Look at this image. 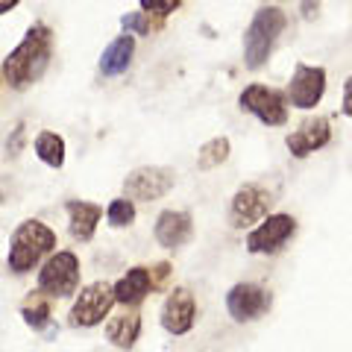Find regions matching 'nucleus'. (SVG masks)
Instances as JSON below:
<instances>
[{"label": "nucleus", "mask_w": 352, "mask_h": 352, "mask_svg": "<svg viewBox=\"0 0 352 352\" xmlns=\"http://www.w3.org/2000/svg\"><path fill=\"white\" fill-rule=\"evenodd\" d=\"M50 56H53V30L38 21V24H32L24 32L18 47L3 59L0 74H3L6 85H12L15 91H27L30 85H36L44 76Z\"/></svg>", "instance_id": "f257e3e1"}, {"label": "nucleus", "mask_w": 352, "mask_h": 352, "mask_svg": "<svg viewBox=\"0 0 352 352\" xmlns=\"http://www.w3.org/2000/svg\"><path fill=\"white\" fill-rule=\"evenodd\" d=\"M285 27H288V15L279 6H261L252 15L250 27L244 32V68L247 71H261L267 65Z\"/></svg>", "instance_id": "f03ea898"}, {"label": "nucleus", "mask_w": 352, "mask_h": 352, "mask_svg": "<svg viewBox=\"0 0 352 352\" xmlns=\"http://www.w3.org/2000/svg\"><path fill=\"white\" fill-rule=\"evenodd\" d=\"M53 250H56V232L47 223L30 217L24 223H18L12 238H9V270L18 273V276L30 273L44 256H53Z\"/></svg>", "instance_id": "7ed1b4c3"}, {"label": "nucleus", "mask_w": 352, "mask_h": 352, "mask_svg": "<svg viewBox=\"0 0 352 352\" xmlns=\"http://www.w3.org/2000/svg\"><path fill=\"white\" fill-rule=\"evenodd\" d=\"M238 106H241V112L258 118L264 126H285L288 124V112H291L288 94H282L279 88L261 85V82L247 85L238 94Z\"/></svg>", "instance_id": "20e7f679"}, {"label": "nucleus", "mask_w": 352, "mask_h": 352, "mask_svg": "<svg viewBox=\"0 0 352 352\" xmlns=\"http://www.w3.org/2000/svg\"><path fill=\"white\" fill-rule=\"evenodd\" d=\"M76 288H80V258L71 250L53 252L38 270V291L53 300H65L76 294Z\"/></svg>", "instance_id": "39448f33"}, {"label": "nucleus", "mask_w": 352, "mask_h": 352, "mask_svg": "<svg viewBox=\"0 0 352 352\" xmlns=\"http://www.w3.org/2000/svg\"><path fill=\"white\" fill-rule=\"evenodd\" d=\"M115 302L118 300H115V285L112 282H91L76 294V300L71 305V314H68V323L74 329H94L109 317Z\"/></svg>", "instance_id": "423d86ee"}, {"label": "nucleus", "mask_w": 352, "mask_h": 352, "mask_svg": "<svg viewBox=\"0 0 352 352\" xmlns=\"http://www.w3.org/2000/svg\"><path fill=\"white\" fill-rule=\"evenodd\" d=\"M296 235V217L294 214H267L247 232V252L252 256H276L288 247V241Z\"/></svg>", "instance_id": "0eeeda50"}, {"label": "nucleus", "mask_w": 352, "mask_h": 352, "mask_svg": "<svg viewBox=\"0 0 352 352\" xmlns=\"http://www.w3.org/2000/svg\"><path fill=\"white\" fill-rule=\"evenodd\" d=\"M273 308V294L258 282H238L226 291V311L235 323H256Z\"/></svg>", "instance_id": "6e6552de"}, {"label": "nucleus", "mask_w": 352, "mask_h": 352, "mask_svg": "<svg viewBox=\"0 0 352 352\" xmlns=\"http://www.w3.org/2000/svg\"><path fill=\"white\" fill-rule=\"evenodd\" d=\"M326 85H329V74L323 65L296 62L291 82H288V103L294 109H300V112H311V109H317V103L323 100Z\"/></svg>", "instance_id": "1a4fd4ad"}, {"label": "nucleus", "mask_w": 352, "mask_h": 352, "mask_svg": "<svg viewBox=\"0 0 352 352\" xmlns=\"http://www.w3.org/2000/svg\"><path fill=\"white\" fill-rule=\"evenodd\" d=\"M270 206H273V197L264 185H256V182L241 185L232 197V203H229V223L235 229H252L270 214Z\"/></svg>", "instance_id": "9d476101"}, {"label": "nucleus", "mask_w": 352, "mask_h": 352, "mask_svg": "<svg viewBox=\"0 0 352 352\" xmlns=\"http://www.w3.org/2000/svg\"><path fill=\"white\" fill-rule=\"evenodd\" d=\"M176 185V173L162 164H147V168H135L126 179H124V194L132 203H153L162 200L164 194Z\"/></svg>", "instance_id": "9b49d317"}, {"label": "nucleus", "mask_w": 352, "mask_h": 352, "mask_svg": "<svg viewBox=\"0 0 352 352\" xmlns=\"http://www.w3.org/2000/svg\"><path fill=\"white\" fill-rule=\"evenodd\" d=\"M197 323V300L188 288H176L162 305V329L170 335H188Z\"/></svg>", "instance_id": "f8f14e48"}, {"label": "nucleus", "mask_w": 352, "mask_h": 352, "mask_svg": "<svg viewBox=\"0 0 352 352\" xmlns=\"http://www.w3.org/2000/svg\"><path fill=\"white\" fill-rule=\"evenodd\" d=\"M329 141H332V124H329V118H308L285 138V144H288L291 156L308 159L311 153L323 150Z\"/></svg>", "instance_id": "ddd939ff"}, {"label": "nucleus", "mask_w": 352, "mask_h": 352, "mask_svg": "<svg viewBox=\"0 0 352 352\" xmlns=\"http://www.w3.org/2000/svg\"><path fill=\"white\" fill-rule=\"evenodd\" d=\"M153 235H156L159 247L179 250L194 238V217L188 212H182V208H164V212L156 217Z\"/></svg>", "instance_id": "4468645a"}, {"label": "nucleus", "mask_w": 352, "mask_h": 352, "mask_svg": "<svg viewBox=\"0 0 352 352\" xmlns=\"http://www.w3.org/2000/svg\"><path fill=\"white\" fill-rule=\"evenodd\" d=\"M150 291H156L150 267H129L124 276L115 282V300L126 308L141 305L150 296Z\"/></svg>", "instance_id": "2eb2a0df"}, {"label": "nucleus", "mask_w": 352, "mask_h": 352, "mask_svg": "<svg viewBox=\"0 0 352 352\" xmlns=\"http://www.w3.org/2000/svg\"><path fill=\"white\" fill-rule=\"evenodd\" d=\"M132 56H135V36H118L106 44V50L100 53V74L103 76H120L129 71Z\"/></svg>", "instance_id": "dca6fc26"}, {"label": "nucleus", "mask_w": 352, "mask_h": 352, "mask_svg": "<svg viewBox=\"0 0 352 352\" xmlns=\"http://www.w3.org/2000/svg\"><path fill=\"white\" fill-rule=\"evenodd\" d=\"M68 229L76 241H91L97 232V223L103 217V208L97 203H85V200H71L68 206Z\"/></svg>", "instance_id": "f3484780"}, {"label": "nucleus", "mask_w": 352, "mask_h": 352, "mask_svg": "<svg viewBox=\"0 0 352 352\" xmlns=\"http://www.w3.org/2000/svg\"><path fill=\"white\" fill-rule=\"evenodd\" d=\"M138 335H141V314L135 311V308H129V311H124V314L109 317L106 338H109V344L112 346L132 349L135 346V340H138Z\"/></svg>", "instance_id": "a211bd4d"}, {"label": "nucleus", "mask_w": 352, "mask_h": 352, "mask_svg": "<svg viewBox=\"0 0 352 352\" xmlns=\"http://www.w3.org/2000/svg\"><path fill=\"white\" fill-rule=\"evenodd\" d=\"M36 156L47 164V168L59 170L65 164V141L56 132H38L36 135Z\"/></svg>", "instance_id": "6ab92c4d"}, {"label": "nucleus", "mask_w": 352, "mask_h": 352, "mask_svg": "<svg viewBox=\"0 0 352 352\" xmlns=\"http://www.w3.org/2000/svg\"><path fill=\"white\" fill-rule=\"evenodd\" d=\"M229 150H232V144H229L226 135H217L212 141H206V144L200 147V153H197V168H200V170L220 168V164L229 159Z\"/></svg>", "instance_id": "aec40b11"}, {"label": "nucleus", "mask_w": 352, "mask_h": 352, "mask_svg": "<svg viewBox=\"0 0 352 352\" xmlns=\"http://www.w3.org/2000/svg\"><path fill=\"white\" fill-rule=\"evenodd\" d=\"M21 317H24V323L30 329H36V332L47 329V323H50V302H47V296H36L32 302H27L24 308H21Z\"/></svg>", "instance_id": "412c9836"}, {"label": "nucleus", "mask_w": 352, "mask_h": 352, "mask_svg": "<svg viewBox=\"0 0 352 352\" xmlns=\"http://www.w3.org/2000/svg\"><path fill=\"white\" fill-rule=\"evenodd\" d=\"M106 217H109V226L126 229V226H132V220H135V203H132L129 197H118V200L109 203Z\"/></svg>", "instance_id": "4be33fe9"}, {"label": "nucleus", "mask_w": 352, "mask_h": 352, "mask_svg": "<svg viewBox=\"0 0 352 352\" xmlns=\"http://www.w3.org/2000/svg\"><path fill=\"white\" fill-rule=\"evenodd\" d=\"M120 27H124V32H129V36H150L153 32V15L126 12V15H120Z\"/></svg>", "instance_id": "5701e85b"}, {"label": "nucleus", "mask_w": 352, "mask_h": 352, "mask_svg": "<svg viewBox=\"0 0 352 352\" xmlns=\"http://www.w3.org/2000/svg\"><path fill=\"white\" fill-rule=\"evenodd\" d=\"M138 3H141V12H147L153 18H168L182 6V0H138Z\"/></svg>", "instance_id": "b1692460"}, {"label": "nucleus", "mask_w": 352, "mask_h": 352, "mask_svg": "<svg viewBox=\"0 0 352 352\" xmlns=\"http://www.w3.org/2000/svg\"><path fill=\"white\" fill-rule=\"evenodd\" d=\"M21 147H24V124H18L15 132L9 135V141H6V153H9V156H18Z\"/></svg>", "instance_id": "393cba45"}, {"label": "nucleus", "mask_w": 352, "mask_h": 352, "mask_svg": "<svg viewBox=\"0 0 352 352\" xmlns=\"http://www.w3.org/2000/svg\"><path fill=\"white\" fill-rule=\"evenodd\" d=\"M340 112H344L346 118H352V74L346 76V82H344V94H340Z\"/></svg>", "instance_id": "a878e982"}, {"label": "nucleus", "mask_w": 352, "mask_h": 352, "mask_svg": "<svg viewBox=\"0 0 352 352\" xmlns=\"http://www.w3.org/2000/svg\"><path fill=\"white\" fill-rule=\"evenodd\" d=\"M150 273H153V285H156V288H162V282L170 276V264L162 261V264H156V267H153Z\"/></svg>", "instance_id": "bb28decb"}, {"label": "nucleus", "mask_w": 352, "mask_h": 352, "mask_svg": "<svg viewBox=\"0 0 352 352\" xmlns=\"http://www.w3.org/2000/svg\"><path fill=\"white\" fill-rule=\"evenodd\" d=\"M317 9H320V0H302V6H300V12L305 21H311L317 15Z\"/></svg>", "instance_id": "cd10ccee"}, {"label": "nucleus", "mask_w": 352, "mask_h": 352, "mask_svg": "<svg viewBox=\"0 0 352 352\" xmlns=\"http://www.w3.org/2000/svg\"><path fill=\"white\" fill-rule=\"evenodd\" d=\"M21 3V0H0V15H6V12H12V9Z\"/></svg>", "instance_id": "c85d7f7f"}]
</instances>
